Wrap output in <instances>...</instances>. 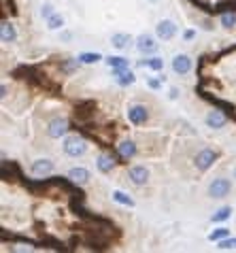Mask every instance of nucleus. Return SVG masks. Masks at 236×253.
Here are the masks:
<instances>
[{
  "instance_id": "obj_29",
  "label": "nucleus",
  "mask_w": 236,
  "mask_h": 253,
  "mask_svg": "<svg viewBox=\"0 0 236 253\" xmlns=\"http://www.w3.org/2000/svg\"><path fill=\"white\" fill-rule=\"evenodd\" d=\"M234 177H236V170H234Z\"/></svg>"
},
{
  "instance_id": "obj_14",
  "label": "nucleus",
  "mask_w": 236,
  "mask_h": 253,
  "mask_svg": "<svg viewBox=\"0 0 236 253\" xmlns=\"http://www.w3.org/2000/svg\"><path fill=\"white\" fill-rule=\"evenodd\" d=\"M115 81L119 83V85H132V83L136 81V77H134V73H130L128 68H123V70H115Z\"/></svg>"
},
{
  "instance_id": "obj_11",
  "label": "nucleus",
  "mask_w": 236,
  "mask_h": 253,
  "mask_svg": "<svg viewBox=\"0 0 236 253\" xmlns=\"http://www.w3.org/2000/svg\"><path fill=\"white\" fill-rule=\"evenodd\" d=\"M206 126H209V128H213V130L224 128V126H226V115L219 113V111H211V113L206 115Z\"/></svg>"
},
{
  "instance_id": "obj_8",
  "label": "nucleus",
  "mask_w": 236,
  "mask_h": 253,
  "mask_svg": "<svg viewBox=\"0 0 236 253\" xmlns=\"http://www.w3.org/2000/svg\"><path fill=\"white\" fill-rule=\"evenodd\" d=\"M147 117H149L147 109L141 107V104H136V107H132V109L128 111V119H130L132 124H136V126L145 124V122H147Z\"/></svg>"
},
{
  "instance_id": "obj_6",
  "label": "nucleus",
  "mask_w": 236,
  "mask_h": 253,
  "mask_svg": "<svg viewBox=\"0 0 236 253\" xmlns=\"http://www.w3.org/2000/svg\"><path fill=\"white\" fill-rule=\"evenodd\" d=\"M128 177L134 185H143V183H147V179H149V170L145 166H132Z\"/></svg>"
},
{
  "instance_id": "obj_28",
  "label": "nucleus",
  "mask_w": 236,
  "mask_h": 253,
  "mask_svg": "<svg viewBox=\"0 0 236 253\" xmlns=\"http://www.w3.org/2000/svg\"><path fill=\"white\" fill-rule=\"evenodd\" d=\"M149 87H154V89H157V87H159V81H156V79H151V81H149Z\"/></svg>"
},
{
  "instance_id": "obj_21",
  "label": "nucleus",
  "mask_w": 236,
  "mask_h": 253,
  "mask_svg": "<svg viewBox=\"0 0 236 253\" xmlns=\"http://www.w3.org/2000/svg\"><path fill=\"white\" fill-rule=\"evenodd\" d=\"M113 200H115V202H119V205L134 207V200H132L128 194H123V192H113Z\"/></svg>"
},
{
  "instance_id": "obj_18",
  "label": "nucleus",
  "mask_w": 236,
  "mask_h": 253,
  "mask_svg": "<svg viewBox=\"0 0 236 253\" xmlns=\"http://www.w3.org/2000/svg\"><path fill=\"white\" fill-rule=\"evenodd\" d=\"M107 64L113 68V70H123V68H128V60L126 58H119V55H113V58L107 60Z\"/></svg>"
},
{
  "instance_id": "obj_15",
  "label": "nucleus",
  "mask_w": 236,
  "mask_h": 253,
  "mask_svg": "<svg viewBox=\"0 0 236 253\" xmlns=\"http://www.w3.org/2000/svg\"><path fill=\"white\" fill-rule=\"evenodd\" d=\"M117 149H119V156L121 158H132L136 153V145L132 143V140H121Z\"/></svg>"
},
{
  "instance_id": "obj_27",
  "label": "nucleus",
  "mask_w": 236,
  "mask_h": 253,
  "mask_svg": "<svg viewBox=\"0 0 236 253\" xmlns=\"http://www.w3.org/2000/svg\"><path fill=\"white\" fill-rule=\"evenodd\" d=\"M40 15H43L45 19H49V17L53 15V6H51V4H45L43 9H40Z\"/></svg>"
},
{
  "instance_id": "obj_26",
  "label": "nucleus",
  "mask_w": 236,
  "mask_h": 253,
  "mask_svg": "<svg viewBox=\"0 0 236 253\" xmlns=\"http://www.w3.org/2000/svg\"><path fill=\"white\" fill-rule=\"evenodd\" d=\"M221 24H224L226 28L236 26V13H226V15H221Z\"/></svg>"
},
{
  "instance_id": "obj_25",
  "label": "nucleus",
  "mask_w": 236,
  "mask_h": 253,
  "mask_svg": "<svg viewBox=\"0 0 236 253\" xmlns=\"http://www.w3.org/2000/svg\"><path fill=\"white\" fill-rule=\"evenodd\" d=\"M81 62H85V64H94V62L100 60V53H81L79 55Z\"/></svg>"
},
{
  "instance_id": "obj_17",
  "label": "nucleus",
  "mask_w": 236,
  "mask_h": 253,
  "mask_svg": "<svg viewBox=\"0 0 236 253\" xmlns=\"http://www.w3.org/2000/svg\"><path fill=\"white\" fill-rule=\"evenodd\" d=\"M111 43H113L117 49H126L130 43H132V37L130 34H113V37H111Z\"/></svg>"
},
{
  "instance_id": "obj_2",
  "label": "nucleus",
  "mask_w": 236,
  "mask_h": 253,
  "mask_svg": "<svg viewBox=\"0 0 236 253\" xmlns=\"http://www.w3.org/2000/svg\"><path fill=\"white\" fill-rule=\"evenodd\" d=\"M230 189H232V183L228 179H215L209 187V194L213 198H226V196L230 194Z\"/></svg>"
},
{
  "instance_id": "obj_19",
  "label": "nucleus",
  "mask_w": 236,
  "mask_h": 253,
  "mask_svg": "<svg viewBox=\"0 0 236 253\" xmlns=\"http://www.w3.org/2000/svg\"><path fill=\"white\" fill-rule=\"evenodd\" d=\"M143 68L147 66V68H151V70H162L164 68V60H159V58H149V60H141L138 62Z\"/></svg>"
},
{
  "instance_id": "obj_13",
  "label": "nucleus",
  "mask_w": 236,
  "mask_h": 253,
  "mask_svg": "<svg viewBox=\"0 0 236 253\" xmlns=\"http://www.w3.org/2000/svg\"><path fill=\"white\" fill-rule=\"evenodd\" d=\"M15 28H13V24L9 22H2V26H0V39H2V43H13L15 41Z\"/></svg>"
},
{
  "instance_id": "obj_7",
  "label": "nucleus",
  "mask_w": 236,
  "mask_h": 253,
  "mask_svg": "<svg viewBox=\"0 0 236 253\" xmlns=\"http://www.w3.org/2000/svg\"><path fill=\"white\" fill-rule=\"evenodd\" d=\"M136 47H138V51H143V53H151L157 49V43H156L154 37H149V34H141V37L136 39Z\"/></svg>"
},
{
  "instance_id": "obj_4",
  "label": "nucleus",
  "mask_w": 236,
  "mask_h": 253,
  "mask_svg": "<svg viewBox=\"0 0 236 253\" xmlns=\"http://www.w3.org/2000/svg\"><path fill=\"white\" fill-rule=\"evenodd\" d=\"M172 70H175L177 75H187V73H190V70H192L190 55H185V53L175 55V60H172Z\"/></svg>"
},
{
  "instance_id": "obj_10",
  "label": "nucleus",
  "mask_w": 236,
  "mask_h": 253,
  "mask_svg": "<svg viewBox=\"0 0 236 253\" xmlns=\"http://www.w3.org/2000/svg\"><path fill=\"white\" fill-rule=\"evenodd\" d=\"M51 170H53L51 160H37L32 164V174H37V177H45V174H49Z\"/></svg>"
},
{
  "instance_id": "obj_12",
  "label": "nucleus",
  "mask_w": 236,
  "mask_h": 253,
  "mask_svg": "<svg viewBox=\"0 0 236 253\" xmlns=\"http://www.w3.org/2000/svg\"><path fill=\"white\" fill-rule=\"evenodd\" d=\"M68 179L75 181V183H79V185H83V183H87L89 172L85 170V168H71V170H68Z\"/></svg>"
},
{
  "instance_id": "obj_16",
  "label": "nucleus",
  "mask_w": 236,
  "mask_h": 253,
  "mask_svg": "<svg viewBox=\"0 0 236 253\" xmlns=\"http://www.w3.org/2000/svg\"><path fill=\"white\" fill-rule=\"evenodd\" d=\"M96 166H98L100 172H111L115 168V162L111 156H98V162H96Z\"/></svg>"
},
{
  "instance_id": "obj_22",
  "label": "nucleus",
  "mask_w": 236,
  "mask_h": 253,
  "mask_svg": "<svg viewBox=\"0 0 236 253\" xmlns=\"http://www.w3.org/2000/svg\"><path fill=\"white\" fill-rule=\"evenodd\" d=\"M217 249H221V251H236V238H224V241H219V247Z\"/></svg>"
},
{
  "instance_id": "obj_5",
  "label": "nucleus",
  "mask_w": 236,
  "mask_h": 253,
  "mask_svg": "<svg viewBox=\"0 0 236 253\" xmlns=\"http://www.w3.org/2000/svg\"><path fill=\"white\" fill-rule=\"evenodd\" d=\"M217 160V153L211 151V149H202L196 156V166L200 168V170H206V168H211L213 166V162Z\"/></svg>"
},
{
  "instance_id": "obj_9",
  "label": "nucleus",
  "mask_w": 236,
  "mask_h": 253,
  "mask_svg": "<svg viewBox=\"0 0 236 253\" xmlns=\"http://www.w3.org/2000/svg\"><path fill=\"white\" fill-rule=\"evenodd\" d=\"M66 130H68L66 119H53V122L49 124V130H47V134H49L51 138H60V136L66 134Z\"/></svg>"
},
{
  "instance_id": "obj_24",
  "label": "nucleus",
  "mask_w": 236,
  "mask_h": 253,
  "mask_svg": "<svg viewBox=\"0 0 236 253\" xmlns=\"http://www.w3.org/2000/svg\"><path fill=\"white\" fill-rule=\"evenodd\" d=\"M62 24H64V19H62L60 15H51L49 19H47V26H49V30H58V28H62Z\"/></svg>"
},
{
  "instance_id": "obj_20",
  "label": "nucleus",
  "mask_w": 236,
  "mask_h": 253,
  "mask_svg": "<svg viewBox=\"0 0 236 253\" xmlns=\"http://www.w3.org/2000/svg\"><path fill=\"white\" fill-rule=\"evenodd\" d=\"M230 236V230L228 228H217V230H213L211 234H209V241H224V238H228Z\"/></svg>"
},
{
  "instance_id": "obj_23",
  "label": "nucleus",
  "mask_w": 236,
  "mask_h": 253,
  "mask_svg": "<svg viewBox=\"0 0 236 253\" xmlns=\"http://www.w3.org/2000/svg\"><path fill=\"white\" fill-rule=\"evenodd\" d=\"M230 213H232V209H230V207H224V209H219L217 213L213 215V221H224V219H228V217H230Z\"/></svg>"
},
{
  "instance_id": "obj_1",
  "label": "nucleus",
  "mask_w": 236,
  "mask_h": 253,
  "mask_svg": "<svg viewBox=\"0 0 236 253\" xmlns=\"http://www.w3.org/2000/svg\"><path fill=\"white\" fill-rule=\"evenodd\" d=\"M64 151L68 153V156H73V158H79V156H83V153L87 151V143L83 138H79V136H68L64 140Z\"/></svg>"
},
{
  "instance_id": "obj_3",
  "label": "nucleus",
  "mask_w": 236,
  "mask_h": 253,
  "mask_svg": "<svg viewBox=\"0 0 236 253\" xmlns=\"http://www.w3.org/2000/svg\"><path fill=\"white\" fill-rule=\"evenodd\" d=\"M156 32H157V37L162 39V41H170L172 37L177 34V26L170 22V19H162V22L157 24L156 28Z\"/></svg>"
}]
</instances>
